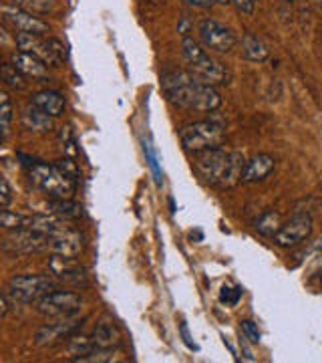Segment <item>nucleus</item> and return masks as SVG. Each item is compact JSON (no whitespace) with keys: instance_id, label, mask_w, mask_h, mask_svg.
I'll return each instance as SVG.
<instances>
[{"instance_id":"nucleus-1","label":"nucleus","mask_w":322,"mask_h":363,"mask_svg":"<svg viewBox=\"0 0 322 363\" xmlns=\"http://www.w3.org/2000/svg\"><path fill=\"white\" fill-rule=\"evenodd\" d=\"M161 87L169 101L183 109L212 113L222 107V97L214 85L195 77L192 71H166L161 75Z\"/></svg>"},{"instance_id":"nucleus-2","label":"nucleus","mask_w":322,"mask_h":363,"mask_svg":"<svg viewBox=\"0 0 322 363\" xmlns=\"http://www.w3.org/2000/svg\"><path fill=\"white\" fill-rule=\"evenodd\" d=\"M246 162L248 160L240 152H226L222 147L197 152L193 160L200 178L222 190L234 188L242 182Z\"/></svg>"},{"instance_id":"nucleus-3","label":"nucleus","mask_w":322,"mask_h":363,"mask_svg":"<svg viewBox=\"0 0 322 363\" xmlns=\"http://www.w3.org/2000/svg\"><path fill=\"white\" fill-rule=\"evenodd\" d=\"M26 174L30 186L49 198H73V194L77 192V180L69 178L57 166H49L39 160H28Z\"/></svg>"},{"instance_id":"nucleus-4","label":"nucleus","mask_w":322,"mask_h":363,"mask_svg":"<svg viewBox=\"0 0 322 363\" xmlns=\"http://www.w3.org/2000/svg\"><path fill=\"white\" fill-rule=\"evenodd\" d=\"M183 57L193 75L209 85H226L230 81V73L224 69V65H219L214 57H209V52L202 49L192 37H183Z\"/></svg>"},{"instance_id":"nucleus-5","label":"nucleus","mask_w":322,"mask_h":363,"mask_svg":"<svg viewBox=\"0 0 322 363\" xmlns=\"http://www.w3.org/2000/svg\"><path fill=\"white\" fill-rule=\"evenodd\" d=\"M181 143L188 152H204V150H214L222 147V143L226 142V128L218 121H193L190 125H185L180 131Z\"/></svg>"},{"instance_id":"nucleus-6","label":"nucleus","mask_w":322,"mask_h":363,"mask_svg":"<svg viewBox=\"0 0 322 363\" xmlns=\"http://www.w3.org/2000/svg\"><path fill=\"white\" fill-rule=\"evenodd\" d=\"M14 45L23 52H28L51 67H59L67 59V49L63 43L57 39H45L42 35L16 33Z\"/></svg>"},{"instance_id":"nucleus-7","label":"nucleus","mask_w":322,"mask_h":363,"mask_svg":"<svg viewBox=\"0 0 322 363\" xmlns=\"http://www.w3.org/2000/svg\"><path fill=\"white\" fill-rule=\"evenodd\" d=\"M54 289H57V285L49 277H42V274H21V277H13L4 291L8 293V297L13 298L14 303L28 305V303L40 301L45 295L52 293Z\"/></svg>"},{"instance_id":"nucleus-8","label":"nucleus","mask_w":322,"mask_h":363,"mask_svg":"<svg viewBox=\"0 0 322 363\" xmlns=\"http://www.w3.org/2000/svg\"><path fill=\"white\" fill-rule=\"evenodd\" d=\"M83 309V298L73 291H52L37 301V313L51 319H71Z\"/></svg>"},{"instance_id":"nucleus-9","label":"nucleus","mask_w":322,"mask_h":363,"mask_svg":"<svg viewBox=\"0 0 322 363\" xmlns=\"http://www.w3.org/2000/svg\"><path fill=\"white\" fill-rule=\"evenodd\" d=\"M197 33H200V40L202 45L209 49L212 52H219V55H228L234 51L236 47V35L226 25H222L219 21L214 18H206L197 25Z\"/></svg>"},{"instance_id":"nucleus-10","label":"nucleus","mask_w":322,"mask_h":363,"mask_svg":"<svg viewBox=\"0 0 322 363\" xmlns=\"http://www.w3.org/2000/svg\"><path fill=\"white\" fill-rule=\"evenodd\" d=\"M49 236L37 230H11L4 236L2 250L6 255H30V252H47Z\"/></svg>"},{"instance_id":"nucleus-11","label":"nucleus","mask_w":322,"mask_h":363,"mask_svg":"<svg viewBox=\"0 0 322 363\" xmlns=\"http://www.w3.org/2000/svg\"><path fill=\"white\" fill-rule=\"evenodd\" d=\"M2 21L4 25L11 26L14 33H30V35H47L51 33L49 23L40 21L33 13H28L25 9H18L14 4H4L2 6Z\"/></svg>"},{"instance_id":"nucleus-12","label":"nucleus","mask_w":322,"mask_h":363,"mask_svg":"<svg viewBox=\"0 0 322 363\" xmlns=\"http://www.w3.org/2000/svg\"><path fill=\"white\" fill-rule=\"evenodd\" d=\"M312 218L309 214H297L292 220H288L282 224V228L278 230V234L274 236L276 247L280 248H292L302 245L306 238H310L312 234Z\"/></svg>"},{"instance_id":"nucleus-13","label":"nucleus","mask_w":322,"mask_h":363,"mask_svg":"<svg viewBox=\"0 0 322 363\" xmlns=\"http://www.w3.org/2000/svg\"><path fill=\"white\" fill-rule=\"evenodd\" d=\"M79 329V321L75 319H63L57 323H47L35 333V345L37 347H54L71 337Z\"/></svg>"},{"instance_id":"nucleus-14","label":"nucleus","mask_w":322,"mask_h":363,"mask_svg":"<svg viewBox=\"0 0 322 363\" xmlns=\"http://www.w3.org/2000/svg\"><path fill=\"white\" fill-rule=\"evenodd\" d=\"M49 269L51 272L64 283L71 285H87V272L79 264L75 257H61V255H52L49 260Z\"/></svg>"},{"instance_id":"nucleus-15","label":"nucleus","mask_w":322,"mask_h":363,"mask_svg":"<svg viewBox=\"0 0 322 363\" xmlns=\"http://www.w3.org/2000/svg\"><path fill=\"white\" fill-rule=\"evenodd\" d=\"M83 250V238L77 230L67 228L64 233L57 236H49L47 252L51 255H61V257H79Z\"/></svg>"},{"instance_id":"nucleus-16","label":"nucleus","mask_w":322,"mask_h":363,"mask_svg":"<svg viewBox=\"0 0 322 363\" xmlns=\"http://www.w3.org/2000/svg\"><path fill=\"white\" fill-rule=\"evenodd\" d=\"M276 168V160L268 154H258V156L250 157L246 162L244 176L242 182L244 184H258V182H264L266 178H270V174Z\"/></svg>"},{"instance_id":"nucleus-17","label":"nucleus","mask_w":322,"mask_h":363,"mask_svg":"<svg viewBox=\"0 0 322 363\" xmlns=\"http://www.w3.org/2000/svg\"><path fill=\"white\" fill-rule=\"evenodd\" d=\"M21 123L26 131L30 133H39V135H45V133H51L54 130V123H52V117L45 111H40L39 107L30 104L28 107L23 109L21 113Z\"/></svg>"},{"instance_id":"nucleus-18","label":"nucleus","mask_w":322,"mask_h":363,"mask_svg":"<svg viewBox=\"0 0 322 363\" xmlns=\"http://www.w3.org/2000/svg\"><path fill=\"white\" fill-rule=\"evenodd\" d=\"M11 63H13V65L16 67L23 75H26V77H33V79L49 77V65H47V63H42V61L37 59V57L28 55V52H23V51L13 52Z\"/></svg>"},{"instance_id":"nucleus-19","label":"nucleus","mask_w":322,"mask_h":363,"mask_svg":"<svg viewBox=\"0 0 322 363\" xmlns=\"http://www.w3.org/2000/svg\"><path fill=\"white\" fill-rule=\"evenodd\" d=\"M30 104L35 105V107H39L40 111L49 113L51 117H61L64 113V109H67V101H64L63 95L59 91L51 89L35 93Z\"/></svg>"},{"instance_id":"nucleus-20","label":"nucleus","mask_w":322,"mask_h":363,"mask_svg":"<svg viewBox=\"0 0 322 363\" xmlns=\"http://www.w3.org/2000/svg\"><path fill=\"white\" fill-rule=\"evenodd\" d=\"M91 339H93L95 347H103V350H115L121 345V333H119L117 325L107 319L97 323Z\"/></svg>"},{"instance_id":"nucleus-21","label":"nucleus","mask_w":322,"mask_h":363,"mask_svg":"<svg viewBox=\"0 0 322 363\" xmlns=\"http://www.w3.org/2000/svg\"><path fill=\"white\" fill-rule=\"evenodd\" d=\"M49 212L59 216V218H63V220L64 218L73 220V218H81L83 208L73 198H51L49 200Z\"/></svg>"},{"instance_id":"nucleus-22","label":"nucleus","mask_w":322,"mask_h":363,"mask_svg":"<svg viewBox=\"0 0 322 363\" xmlns=\"http://www.w3.org/2000/svg\"><path fill=\"white\" fill-rule=\"evenodd\" d=\"M242 52H244L246 59H250V61H256V63H262V61H266L268 59V47L264 45V40L258 39L256 35H252V33H246L244 39H242Z\"/></svg>"},{"instance_id":"nucleus-23","label":"nucleus","mask_w":322,"mask_h":363,"mask_svg":"<svg viewBox=\"0 0 322 363\" xmlns=\"http://www.w3.org/2000/svg\"><path fill=\"white\" fill-rule=\"evenodd\" d=\"M91 350H95V343H93V339L85 337V335H81V337H71L67 339V345H64V351H67V355L73 359V362H79L83 355H87Z\"/></svg>"},{"instance_id":"nucleus-24","label":"nucleus","mask_w":322,"mask_h":363,"mask_svg":"<svg viewBox=\"0 0 322 363\" xmlns=\"http://www.w3.org/2000/svg\"><path fill=\"white\" fill-rule=\"evenodd\" d=\"M280 228H282L280 214H278V212H274V210L264 212V214H262V216L256 220V230L262 234V236H270V238H274Z\"/></svg>"},{"instance_id":"nucleus-25","label":"nucleus","mask_w":322,"mask_h":363,"mask_svg":"<svg viewBox=\"0 0 322 363\" xmlns=\"http://www.w3.org/2000/svg\"><path fill=\"white\" fill-rule=\"evenodd\" d=\"M28 220H30V214H21V212H13V210L4 208L2 216H0V226L4 230H26Z\"/></svg>"},{"instance_id":"nucleus-26","label":"nucleus","mask_w":322,"mask_h":363,"mask_svg":"<svg viewBox=\"0 0 322 363\" xmlns=\"http://www.w3.org/2000/svg\"><path fill=\"white\" fill-rule=\"evenodd\" d=\"M13 117H14V107L11 97L6 91L0 93V130H2V140L8 138L11 133V125H13Z\"/></svg>"},{"instance_id":"nucleus-27","label":"nucleus","mask_w":322,"mask_h":363,"mask_svg":"<svg viewBox=\"0 0 322 363\" xmlns=\"http://www.w3.org/2000/svg\"><path fill=\"white\" fill-rule=\"evenodd\" d=\"M26 75H23L13 63H6L2 65V81L6 87H11L14 91H25L28 87V83L25 81Z\"/></svg>"},{"instance_id":"nucleus-28","label":"nucleus","mask_w":322,"mask_h":363,"mask_svg":"<svg viewBox=\"0 0 322 363\" xmlns=\"http://www.w3.org/2000/svg\"><path fill=\"white\" fill-rule=\"evenodd\" d=\"M13 4L18 9H25L28 13L47 14L54 11L57 0H13Z\"/></svg>"},{"instance_id":"nucleus-29","label":"nucleus","mask_w":322,"mask_h":363,"mask_svg":"<svg viewBox=\"0 0 322 363\" xmlns=\"http://www.w3.org/2000/svg\"><path fill=\"white\" fill-rule=\"evenodd\" d=\"M143 152H145V157H147L149 168L154 169V176H155V182H157V186H163V174H161V169H159V164H157V154H155V150L151 147V142H149V140H143Z\"/></svg>"},{"instance_id":"nucleus-30","label":"nucleus","mask_w":322,"mask_h":363,"mask_svg":"<svg viewBox=\"0 0 322 363\" xmlns=\"http://www.w3.org/2000/svg\"><path fill=\"white\" fill-rule=\"evenodd\" d=\"M113 359V350H103V347H95L87 355H83L79 363H105Z\"/></svg>"},{"instance_id":"nucleus-31","label":"nucleus","mask_w":322,"mask_h":363,"mask_svg":"<svg viewBox=\"0 0 322 363\" xmlns=\"http://www.w3.org/2000/svg\"><path fill=\"white\" fill-rule=\"evenodd\" d=\"M242 297V289L240 286H222V291H219V301L224 303V305H238V301Z\"/></svg>"},{"instance_id":"nucleus-32","label":"nucleus","mask_w":322,"mask_h":363,"mask_svg":"<svg viewBox=\"0 0 322 363\" xmlns=\"http://www.w3.org/2000/svg\"><path fill=\"white\" fill-rule=\"evenodd\" d=\"M54 166L61 169L63 174H67L69 178H73V180H77V178H79V168H77V164H75L73 160H69V157H63V160H59V162H57Z\"/></svg>"},{"instance_id":"nucleus-33","label":"nucleus","mask_w":322,"mask_h":363,"mask_svg":"<svg viewBox=\"0 0 322 363\" xmlns=\"http://www.w3.org/2000/svg\"><path fill=\"white\" fill-rule=\"evenodd\" d=\"M11 200H13V188H11L8 180L2 176L0 178V202H2V208H8Z\"/></svg>"},{"instance_id":"nucleus-34","label":"nucleus","mask_w":322,"mask_h":363,"mask_svg":"<svg viewBox=\"0 0 322 363\" xmlns=\"http://www.w3.org/2000/svg\"><path fill=\"white\" fill-rule=\"evenodd\" d=\"M242 331H244L246 339H250L252 343H258L260 341V331L254 321H242Z\"/></svg>"},{"instance_id":"nucleus-35","label":"nucleus","mask_w":322,"mask_h":363,"mask_svg":"<svg viewBox=\"0 0 322 363\" xmlns=\"http://www.w3.org/2000/svg\"><path fill=\"white\" fill-rule=\"evenodd\" d=\"M232 2L236 4L238 13H242V14H252L254 13V6H256V2H254V0H232Z\"/></svg>"},{"instance_id":"nucleus-36","label":"nucleus","mask_w":322,"mask_h":363,"mask_svg":"<svg viewBox=\"0 0 322 363\" xmlns=\"http://www.w3.org/2000/svg\"><path fill=\"white\" fill-rule=\"evenodd\" d=\"M312 281L318 286H322V255H318L314 264H312Z\"/></svg>"},{"instance_id":"nucleus-37","label":"nucleus","mask_w":322,"mask_h":363,"mask_svg":"<svg viewBox=\"0 0 322 363\" xmlns=\"http://www.w3.org/2000/svg\"><path fill=\"white\" fill-rule=\"evenodd\" d=\"M180 331H181V337H183V343H185V345H188L190 350L197 351V345L193 343V341H192V335H190V331H188V325L181 323Z\"/></svg>"},{"instance_id":"nucleus-38","label":"nucleus","mask_w":322,"mask_h":363,"mask_svg":"<svg viewBox=\"0 0 322 363\" xmlns=\"http://www.w3.org/2000/svg\"><path fill=\"white\" fill-rule=\"evenodd\" d=\"M190 6H195V9H212L214 6V0H185Z\"/></svg>"},{"instance_id":"nucleus-39","label":"nucleus","mask_w":322,"mask_h":363,"mask_svg":"<svg viewBox=\"0 0 322 363\" xmlns=\"http://www.w3.org/2000/svg\"><path fill=\"white\" fill-rule=\"evenodd\" d=\"M214 4H222V6H228V4H232V0H214Z\"/></svg>"},{"instance_id":"nucleus-40","label":"nucleus","mask_w":322,"mask_h":363,"mask_svg":"<svg viewBox=\"0 0 322 363\" xmlns=\"http://www.w3.org/2000/svg\"><path fill=\"white\" fill-rule=\"evenodd\" d=\"M286 2H292V0H286Z\"/></svg>"},{"instance_id":"nucleus-41","label":"nucleus","mask_w":322,"mask_h":363,"mask_svg":"<svg viewBox=\"0 0 322 363\" xmlns=\"http://www.w3.org/2000/svg\"><path fill=\"white\" fill-rule=\"evenodd\" d=\"M321 4H322V0H321Z\"/></svg>"}]
</instances>
